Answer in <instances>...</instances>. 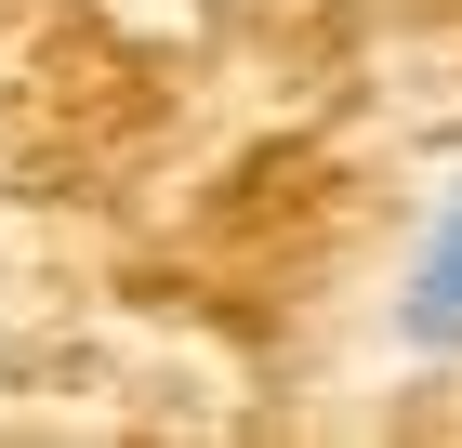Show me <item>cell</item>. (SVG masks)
Returning <instances> with one entry per match:
<instances>
[{
	"mask_svg": "<svg viewBox=\"0 0 462 448\" xmlns=\"http://www.w3.org/2000/svg\"><path fill=\"white\" fill-rule=\"evenodd\" d=\"M396 343H410V356H462V185L436 198L423 251H410V290H396Z\"/></svg>",
	"mask_w": 462,
	"mask_h": 448,
	"instance_id": "6da1fadb",
	"label": "cell"
}]
</instances>
